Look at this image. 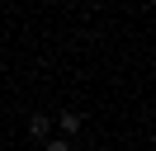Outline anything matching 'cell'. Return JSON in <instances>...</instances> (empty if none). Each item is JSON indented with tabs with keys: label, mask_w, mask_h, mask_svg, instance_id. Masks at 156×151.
<instances>
[{
	"label": "cell",
	"mask_w": 156,
	"mask_h": 151,
	"mask_svg": "<svg viewBox=\"0 0 156 151\" xmlns=\"http://www.w3.org/2000/svg\"><path fill=\"white\" fill-rule=\"evenodd\" d=\"M43 151H71V146H66V142L57 137V142H48V146H43Z\"/></svg>",
	"instance_id": "cell-3"
},
{
	"label": "cell",
	"mask_w": 156,
	"mask_h": 151,
	"mask_svg": "<svg viewBox=\"0 0 156 151\" xmlns=\"http://www.w3.org/2000/svg\"><path fill=\"white\" fill-rule=\"evenodd\" d=\"M57 123H62V132H76V128H80V113H62Z\"/></svg>",
	"instance_id": "cell-2"
},
{
	"label": "cell",
	"mask_w": 156,
	"mask_h": 151,
	"mask_svg": "<svg viewBox=\"0 0 156 151\" xmlns=\"http://www.w3.org/2000/svg\"><path fill=\"white\" fill-rule=\"evenodd\" d=\"M29 132H33V137H48V132H52V118H48V113H33V118H29Z\"/></svg>",
	"instance_id": "cell-1"
}]
</instances>
